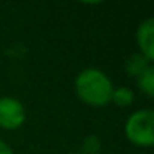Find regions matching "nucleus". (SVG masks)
<instances>
[{
  "label": "nucleus",
  "mask_w": 154,
  "mask_h": 154,
  "mask_svg": "<svg viewBox=\"0 0 154 154\" xmlns=\"http://www.w3.org/2000/svg\"><path fill=\"white\" fill-rule=\"evenodd\" d=\"M111 80L96 68H86L75 80V91L83 103L94 108L106 106L113 96Z\"/></svg>",
  "instance_id": "nucleus-1"
},
{
  "label": "nucleus",
  "mask_w": 154,
  "mask_h": 154,
  "mask_svg": "<svg viewBox=\"0 0 154 154\" xmlns=\"http://www.w3.org/2000/svg\"><path fill=\"white\" fill-rule=\"evenodd\" d=\"M73 154H85V152H73Z\"/></svg>",
  "instance_id": "nucleus-10"
},
{
  "label": "nucleus",
  "mask_w": 154,
  "mask_h": 154,
  "mask_svg": "<svg viewBox=\"0 0 154 154\" xmlns=\"http://www.w3.org/2000/svg\"><path fill=\"white\" fill-rule=\"evenodd\" d=\"M147 66H151V61L146 57H143L141 53H136L133 57H129V60L126 61V71L133 76H139Z\"/></svg>",
  "instance_id": "nucleus-5"
},
{
  "label": "nucleus",
  "mask_w": 154,
  "mask_h": 154,
  "mask_svg": "<svg viewBox=\"0 0 154 154\" xmlns=\"http://www.w3.org/2000/svg\"><path fill=\"white\" fill-rule=\"evenodd\" d=\"M136 42L141 50V55L149 61L154 60V18H147L137 27Z\"/></svg>",
  "instance_id": "nucleus-4"
},
{
  "label": "nucleus",
  "mask_w": 154,
  "mask_h": 154,
  "mask_svg": "<svg viewBox=\"0 0 154 154\" xmlns=\"http://www.w3.org/2000/svg\"><path fill=\"white\" fill-rule=\"evenodd\" d=\"M124 134L133 144L149 147L154 144V113L152 109H141L129 116L124 124Z\"/></svg>",
  "instance_id": "nucleus-2"
},
{
  "label": "nucleus",
  "mask_w": 154,
  "mask_h": 154,
  "mask_svg": "<svg viewBox=\"0 0 154 154\" xmlns=\"http://www.w3.org/2000/svg\"><path fill=\"white\" fill-rule=\"evenodd\" d=\"M0 154H14V151H12V147L8 146L7 143H4L2 139H0Z\"/></svg>",
  "instance_id": "nucleus-9"
},
{
  "label": "nucleus",
  "mask_w": 154,
  "mask_h": 154,
  "mask_svg": "<svg viewBox=\"0 0 154 154\" xmlns=\"http://www.w3.org/2000/svg\"><path fill=\"white\" fill-rule=\"evenodd\" d=\"M100 139H98L96 136H88L86 139H85L83 143V151L81 152L85 154H96L98 151H100Z\"/></svg>",
  "instance_id": "nucleus-8"
},
{
  "label": "nucleus",
  "mask_w": 154,
  "mask_h": 154,
  "mask_svg": "<svg viewBox=\"0 0 154 154\" xmlns=\"http://www.w3.org/2000/svg\"><path fill=\"white\" fill-rule=\"evenodd\" d=\"M111 101H113L116 106H119V108L129 106V104L134 101V93H133V90H129L128 86L114 88L113 96H111Z\"/></svg>",
  "instance_id": "nucleus-6"
},
{
  "label": "nucleus",
  "mask_w": 154,
  "mask_h": 154,
  "mask_svg": "<svg viewBox=\"0 0 154 154\" xmlns=\"http://www.w3.org/2000/svg\"><path fill=\"white\" fill-rule=\"evenodd\" d=\"M137 86H139L149 98L154 96V68L152 66H147L146 70L137 76Z\"/></svg>",
  "instance_id": "nucleus-7"
},
{
  "label": "nucleus",
  "mask_w": 154,
  "mask_h": 154,
  "mask_svg": "<svg viewBox=\"0 0 154 154\" xmlns=\"http://www.w3.org/2000/svg\"><path fill=\"white\" fill-rule=\"evenodd\" d=\"M25 123V108L15 98H0V128L17 129Z\"/></svg>",
  "instance_id": "nucleus-3"
}]
</instances>
